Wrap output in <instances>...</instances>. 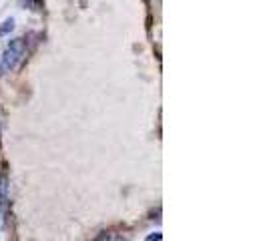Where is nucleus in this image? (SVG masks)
Listing matches in <instances>:
<instances>
[{"mask_svg": "<svg viewBox=\"0 0 267 241\" xmlns=\"http://www.w3.org/2000/svg\"><path fill=\"white\" fill-rule=\"evenodd\" d=\"M27 53V42L25 38H12L8 42L6 51L2 53V56H0V67H2L4 73L16 69V64L22 60V56H25Z\"/></svg>", "mask_w": 267, "mask_h": 241, "instance_id": "1", "label": "nucleus"}, {"mask_svg": "<svg viewBox=\"0 0 267 241\" xmlns=\"http://www.w3.org/2000/svg\"><path fill=\"white\" fill-rule=\"evenodd\" d=\"M8 179L0 177V215H6L8 213Z\"/></svg>", "mask_w": 267, "mask_h": 241, "instance_id": "2", "label": "nucleus"}, {"mask_svg": "<svg viewBox=\"0 0 267 241\" xmlns=\"http://www.w3.org/2000/svg\"><path fill=\"white\" fill-rule=\"evenodd\" d=\"M12 28H14V20L12 18H6L2 25H0V36H6L8 32H12Z\"/></svg>", "mask_w": 267, "mask_h": 241, "instance_id": "3", "label": "nucleus"}, {"mask_svg": "<svg viewBox=\"0 0 267 241\" xmlns=\"http://www.w3.org/2000/svg\"><path fill=\"white\" fill-rule=\"evenodd\" d=\"M93 241H113V233H110V231H101V233H97V237Z\"/></svg>", "mask_w": 267, "mask_h": 241, "instance_id": "4", "label": "nucleus"}, {"mask_svg": "<svg viewBox=\"0 0 267 241\" xmlns=\"http://www.w3.org/2000/svg\"><path fill=\"white\" fill-rule=\"evenodd\" d=\"M161 239H163V235H161V233L157 231V233H153V235H149V237H147L145 241H161Z\"/></svg>", "mask_w": 267, "mask_h": 241, "instance_id": "5", "label": "nucleus"}, {"mask_svg": "<svg viewBox=\"0 0 267 241\" xmlns=\"http://www.w3.org/2000/svg\"><path fill=\"white\" fill-rule=\"evenodd\" d=\"M113 241H127V237H123V235H119V237H113Z\"/></svg>", "mask_w": 267, "mask_h": 241, "instance_id": "6", "label": "nucleus"}, {"mask_svg": "<svg viewBox=\"0 0 267 241\" xmlns=\"http://www.w3.org/2000/svg\"><path fill=\"white\" fill-rule=\"evenodd\" d=\"M2 73H4V71H2V67H0V77H2Z\"/></svg>", "mask_w": 267, "mask_h": 241, "instance_id": "7", "label": "nucleus"}, {"mask_svg": "<svg viewBox=\"0 0 267 241\" xmlns=\"http://www.w3.org/2000/svg\"><path fill=\"white\" fill-rule=\"evenodd\" d=\"M0 133H2V123H0Z\"/></svg>", "mask_w": 267, "mask_h": 241, "instance_id": "8", "label": "nucleus"}]
</instances>
